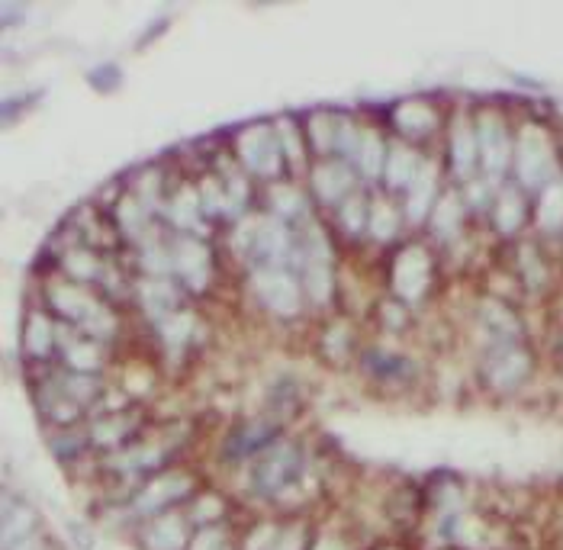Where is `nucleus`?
I'll list each match as a JSON object with an SVG mask.
<instances>
[{
	"label": "nucleus",
	"instance_id": "1",
	"mask_svg": "<svg viewBox=\"0 0 563 550\" xmlns=\"http://www.w3.org/2000/svg\"><path fill=\"white\" fill-rule=\"evenodd\" d=\"M235 245H239L251 261L264 267H280L290 255V235L284 229V222L277 219H248L239 226V235H235Z\"/></svg>",
	"mask_w": 563,
	"mask_h": 550
},
{
	"label": "nucleus",
	"instance_id": "2",
	"mask_svg": "<svg viewBox=\"0 0 563 550\" xmlns=\"http://www.w3.org/2000/svg\"><path fill=\"white\" fill-rule=\"evenodd\" d=\"M515 171L518 181L525 187H547L554 174V155H551V142L541 129L525 126L518 132V145H515Z\"/></svg>",
	"mask_w": 563,
	"mask_h": 550
},
{
	"label": "nucleus",
	"instance_id": "3",
	"mask_svg": "<svg viewBox=\"0 0 563 550\" xmlns=\"http://www.w3.org/2000/svg\"><path fill=\"white\" fill-rule=\"evenodd\" d=\"M49 300L52 306L62 312V316L74 319V322H81L87 332H94V335H110L116 329V322L107 309H103L91 293L81 290V287H74V284H55L49 290Z\"/></svg>",
	"mask_w": 563,
	"mask_h": 550
},
{
	"label": "nucleus",
	"instance_id": "4",
	"mask_svg": "<svg viewBox=\"0 0 563 550\" xmlns=\"http://www.w3.org/2000/svg\"><path fill=\"white\" fill-rule=\"evenodd\" d=\"M303 287L313 303H325L332 296V248L319 226H309L303 242Z\"/></svg>",
	"mask_w": 563,
	"mask_h": 550
},
{
	"label": "nucleus",
	"instance_id": "5",
	"mask_svg": "<svg viewBox=\"0 0 563 550\" xmlns=\"http://www.w3.org/2000/svg\"><path fill=\"white\" fill-rule=\"evenodd\" d=\"M255 290L261 296V303L268 306L271 312H277V316H296L300 312V287H296V280L284 271V267H258L255 271Z\"/></svg>",
	"mask_w": 563,
	"mask_h": 550
},
{
	"label": "nucleus",
	"instance_id": "6",
	"mask_svg": "<svg viewBox=\"0 0 563 550\" xmlns=\"http://www.w3.org/2000/svg\"><path fill=\"white\" fill-rule=\"evenodd\" d=\"M239 155L245 161L248 171L271 177L280 168V142H277V132H271L268 126H248L242 136H239Z\"/></svg>",
	"mask_w": 563,
	"mask_h": 550
},
{
	"label": "nucleus",
	"instance_id": "7",
	"mask_svg": "<svg viewBox=\"0 0 563 550\" xmlns=\"http://www.w3.org/2000/svg\"><path fill=\"white\" fill-rule=\"evenodd\" d=\"M428 277H432V261H428L425 248L409 245L399 251L396 267H393V287L403 300H419L428 287Z\"/></svg>",
	"mask_w": 563,
	"mask_h": 550
},
{
	"label": "nucleus",
	"instance_id": "8",
	"mask_svg": "<svg viewBox=\"0 0 563 550\" xmlns=\"http://www.w3.org/2000/svg\"><path fill=\"white\" fill-rule=\"evenodd\" d=\"M477 142H480V161H483V171L493 177L506 171L509 165V136H506V126L496 113H483L480 123H477Z\"/></svg>",
	"mask_w": 563,
	"mask_h": 550
},
{
	"label": "nucleus",
	"instance_id": "9",
	"mask_svg": "<svg viewBox=\"0 0 563 550\" xmlns=\"http://www.w3.org/2000/svg\"><path fill=\"white\" fill-rule=\"evenodd\" d=\"M171 267L184 284H190L194 290H203L206 280H210V251H206V245H200L197 239H177L171 248Z\"/></svg>",
	"mask_w": 563,
	"mask_h": 550
},
{
	"label": "nucleus",
	"instance_id": "10",
	"mask_svg": "<svg viewBox=\"0 0 563 550\" xmlns=\"http://www.w3.org/2000/svg\"><path fill=\"white\" fill-rule=\"evenodd\" d=\"M313 187L325 203H338L351 190V171L338 161H325L313 171Z\"/></svg>",
	"mask_w": 563,
	"mask_h": 550
},
{
	"label": "nucleus",
	"instance_id": "11",
	"mask_svg": "<svg viewBox=\"0 0 563 550\" xmlns=\"http://www.w3.org/2000/svg\"><path fill=\"white\" fill-rule=\"evenodd\" d=\"M451 155H454V171L461 177H470L473 165H477V132L470 129V123L464 120V116H457V123H454Z\"/></svg>",
	"mask_w": 563,
	"mask_h": 550
},
{
	"label": "nucleus",
	"instance_id": "12",
	"mask_svg": "<svg viewBox=\"0 0 563 550\" xmlns=\"http://www.w3.org/2000/svg\"><path fill=\"white\" fill-rule=\"evenodd\" d=\"M296 467H300V457H296L290 444H284V448L271 451L268 460L261 464V483L268 489H280L296 473Z\"/></svg>",
	"mask_w": 563,
	"mask_h": 550
},
{
	"label": "nucleus",
	"instance_id": "13",
	"mask_svg": "<svg viewBox=\"0 0 563 550\" xmlns=\"http://www.w3.org/2000/svg\"><path fill=\"white\" fill-rule=\"evenodd\" d=\"M432 193H435V165H422L419 177L409 184V197H406V216L412 222H422L428 206H432Z\"/></svg>",
	"mask_w": 563,
	"mask_h": 550
},
{
	"label": "nucleus",
	"instance_id": "14",
	"mask_svg": "<svg viewBox=\"0 0 563 550\" xmlns=\"http://www.w3.org/2000/svg\"><path fill=\"white\" fill-rule=\"evenodd\" d=\"M422 165L412 148L406 145H390V155H387V181L390 187H409L412 181L419 177Z\"/></svg>",
	"mask_w": 563,
	"mask_h": 550
},
{
	"label": "nucleus",
	"instance_id": "15",
	"mask_svg": "<svg viewBox=\"0 0 563 550\" xmlns=\"http://www.w3.org/2000/svg\"><path fill=\"white\" fill-rule=\"evenodd\" d=\"M525 370H528V358L522 351H502V354H496V358H493V364H490L486 374H490V380L496 386L506 390V386H515L518 380L525 377Z\"/></svg>",
	"mask_w": 563,
	"mask_h": 550
},
{
	"label": "nucleus",
	"instance_id": "16",
	"mask_svg": "<svg viewBox=\"0 0 563 550\" xmlns=\"http://www.w3.org/2000/svg\"><path fill=\"white\" fill-rule=\"evenodd\" d=\"M351 158L358 161V168L364 171V177H377L383 168H387V161H383V142L377 132L364 129L361 139H358V148L351 152Z\"/></svg>",
	"mask_w": 563,
	"mask_h": 550
},
{
	"label": "nucleus",
	"instance_id": "17",
	"mask_svg": "<svg viewBox=\"0 0 563 550\" xmlns=\"http://www.w3.org/2000/svg\"><path fill=\"white\" fill-rule=\"evenodd\" d=\"M538 222H541V229H547V232L563 229V181H551L541 190Z\"/></svg>",
	"mask_w": 563,
	"mask_h": 550
},
{
	"label": "nucleus",
	"instance_id": "18",
	"mask_svg": "<svg viewBox=\"0 0 563 550\" xmlns=\"http://www.w3.org/2000/svg\"><path fill=\"white\" fill-rule=\"evenodd\" d=\"M142 303L148 309V316H155L158 322H165L174 316V290L165 280H145L142 284Z\"/></svg>",
	"mask_w": 563,
	"mask_h": 550
},
{
	"label": "nucleus",
	"instance_id": "19",
	"mask_svg": "<svg viewBox=\"0 0 563 550\" xmlns=\"http://www.w3.org/2000/svg\"><path fill=\"white\" fill-rule=\"evenodd\" d=\"M342 129L345 120H338L332 113H313V120H309V136H313L316 148H322V152L342 145Z\"/></svg>",
	"mask_w": 563,
	"mask_h": 550
},
{
	"label": "nucleus",
	"instance_id": "20",
	"mask_svg": "<svg viewBox=\"0 0 563 550\" xmlns=\"http://www.w3.org/2000/svg\"><path fill=\"white\" fill-rule=\"evenodd\" d=\"M187 489V477H161V480H155L152 486L145 489V496L139 499V509H161V505L165 502H171V499H177Z\"/></svg>",
	"mask_w": 563,
	"mask_h": 550
},
{
	"label": "nucleus",
	"instance_id": "21",
	"mask_svg": "<svg viewBox=\"0 0 563 550\" xmlns=\"http://www.w3.org/2000/svg\"><path fill=\"white\" fill-rule=\"evenodd\" d=\"M23 345L29 354H36V358H46L49 348H52V325L49 319L42 316V312H33L26 322V332H23Z\"/></svg>",
	"mask_w": 563,
	"mask_h": 550
},
{
	"label": "nucleus",
	"instance_id": "22",
	"mask_svg": "<svg viewBox=\"0 0 563 550\" xmlns=\"http://www.w3.org/2000/svg\"><path fill=\"white\" fill-rule=\"evenodd\" d=\"M181 544H184V525L174 515L158 518L152 531H148V547L155 550H181Z\"/></svg>",
	"mask_w": 563,
	"mask_h": 550
},
{
	"label": "nucleus",
	"instance_id": "23",
	"mask_svg": "<svg viewBox=\"0 0 563 550\" xmlns=\"http://www.w3.org/2000/svg\"><path fill=\"white\" fill-rule=\"evenodd\" d=\"M432 222H435V232L441 239H451V235L461 229V200H457V193H444L435 206Z\"/></svg>",
	"mask_w": 563,
	"mask_h": 550
},
{
	"label": "nucleus",
	"instance_id": "24",
	"mask_svg": "<svg viewBox=\"0 0 563 550\" xmlns=\"http://www.w3.org/2000/svg\"><path fill=\"white\" fill-rule=\"evenodd\" d=\"M396 123L406 132H428L435 126V113H432V107H425V103L412 100V103H403V107L396 110Z\"/></svg>",
	"mask_w": 563,
	"mask_h": 550
},
{
	"label": "nucleus",
	"instance_id": "25",
	"mask_svg": "<svg viewBox=\"0 0 563 550\" xmlns=\"http://www.w3.org/2000/svg\"><path fill=\"white\" fill-rule=\"evenodd\" d=\"M171 219H174V226H181V229H197L200 226V200H197V193L194 190H181L177 197L171 200Z\"/></svg>",
	"mask_w": 563,
	"mask_h": 550
},
{
	"label": "nucleus",
	"instance_id": "26",
	"mask_svg": "<svg viewBox=\"0 0 563 550\" xmlns=\"http://www.w3.org/2000/svg\"><path fill=\"white\" fill-rule=\"evenodd\" d=\"M367 226L370 232H374V239L377 242H390L393 235H396V226H399V219H396V210L390 203H374V210H370V219H367Z\"/></svg>",
	"mask_w": 563,
	"mask_h": 550
},
{
	"label": "nucleus",
	"instance_id": "27",
	"mask_svg": "<svg viewBox=\"0 0 563 550\" xmlns=\"http://www.w3.org/2000/svg\"><path fill=\"white\" fill-rule=\"evenodd\" d=\"M65 358L78 374H87V370H94L100 364V351L91 345V341L71 338V341H65Z\"/></svg>",
	"mask_w": 563,
	"mask_h": 550
},
{
	"label": "nucleus",
	"instance_id": "28",
	"mask_svg": "<svg viewBox=\"0 0 563 550\" xmlns=\"http://www.w3.org/2000/svg\"><path fill=\"white\" fill-rule=\"evenodd\" d=\"M518 222H522V200H518V193L502 190L496 203V226L502 232H515Z\"/></svg>",
	"mask_w": 563,
	"mask_h": 550
},
{
	"label": "nucleus",
	"instance_id": "29",
	"mask_svg": "<svg viewBox=\"0 0 563 550\" xmlns=\"http://www.w3.org/2000/svg\"><path fill=\"white\" fill-rule=\"evenodd\" d=\"M29 525H33V515H29L26 509H7V515H4V544H7V550H13V544H23V534H26Z\"/></svg>",
	"mask_w": 563,
	"mask_h": 550
},
{
	"label": "nucleus",
	"instance_id": "30",
	"mask_svg": "<svg viewBox=\"0 0 563 550\" xmlns=\"http://www.w3.org/2000/svg\"><path fill=\"white\" fill-rule=\"evenodd\" d=\"M62 264H65V271L74 277V280H91V277H97V261H94V255H87V251H68V255L62 258Z\"/></svg>",
	"mask_w": 563,
	"mask_h": 550
},
{
	"label": "nucleus",
	"instance_id": "31",
	"mask_svg": "<svg viewBox=\"0 0 563 550\" xmlns=\"http://www.w3.org/2000/svg\"><path fill=\"white\" fill-rule=\"evenodd\" d=\"M190 329H194V319H190L187 312H174V316H168L165 322H161V332H165V338L171 341V345H181V341L190 335Z\"/></svg>",
	"mask_w": 563,
	"mask_h": 550
},
{
	"label": "nucleus",
	"instance_id": "32",
	"mask_svg": "<svg viewBox=\"0 0 563 550\" xmlns=\"http://www.w3.org/2000/svg\"><path fill=\"white\" fill-rule=\"evenodd\" d=\"M120 222L126 226L129 235H139L142 226H145V206L136 203V200H123L120 203Z\"/></svg>",
	"mask_w": 563,
	"mask_h": 550
},
{
	"label": "nucleus",
	"instance_id": "33",
	"mask_svg": "<svg viewBox=\"0 0 563 550\" xmlns=\"http://www.w3.org/2000/svg\"><path fill=\"white\" fill-rule=\"evenodd\" d=\"M271 200H274V206H277L280 216L300 213V206H303V197H300V193H296L293 187H274V190H271Z\"/></svg>",
	"mask_w": 563,
	"mask_h": 550
},
{
	"label": "nucleus",
	"instance_id": "34",
	"mask_svg": "<svg viewBox=\"0 0 563 550\" xmlns=\"http://www.w3.org/2000/svg\"><path fill=\"white\" fill-rule=\"evenodd\" d=\"M483 319H486V325H493V329H499L502 335H515V329H518L515 319L496 303H483Z\"/></svg>",
	"mask_w": 563,
	"mask_h": 550
},
{
	"label": "nucleus",
	"instance_id": "35",
	"mask_svg": "<svg viewBox=\"0 0 563 550\" xmlns=\"http://www.w3.org/2000/svg\"><path fill=\"white\" fill-rule=\"evenodd\" d=\"M277 142H280V152H284L296 165V161H300V139H296V129H293L290 120L277 123Z\"/></svg>",
	"mask_w": 563,
	"mask_h": 550
},
{
	"label": "nucleus",
	"instance_id": "36",
	"mask_svg": "<svg viewBox=\"0 0 563 550\" xmlns=\"http://www.w3.org/2000/svg\"><path fill=\"white\" fill-rule=\"evenodd\" d=\"M342 222L348 232H361L364 226V197H348L342 206Z\"/></svg>",
	"mask_w": 563,
	"mask_h": 550
},
{
	"label": "nucleus",
	"instance_id": "37",
	"mask_svg": "<svg viewBox=\"0 0 563 550\" xmlns=\"http://www.w3.org/2000/svg\"><path fill=\"white\" fill-rule=\"evenodd\" d=\"M94 435H97V441H103V444H110V441H116V438H123V435H126V419L100 422V425L94 428Z\"/></svg>",
	"mask_w": 563,
	"mask_h": 550
},
{
	"label": "nucleus",
	"instance_id": "38",
	"mask_svg": "<svg viewBox=\"0 0 563 550\" xmlns=\"http://www.w3.org/2000/svg\"><path fill=\"white\" fill-rule=\"evenodd\" d=\"M145 267L148 271H168L171 261L165 258V251H161L158 245H148L145 248Z\"/></svg>",
	"mask_w": 563,
	"mask_h": 550
},
{
	"label": "nucleus",
	"instance_id": "39",
	"mask_svg": "<svg viewBox=\"0 0 563 550\" xmlns=\"http://www.w3.org/2000/svg\"><path fill=\"white\" fill-rule=\"evenodd\" d=\"M139 190H142V206L148 210V206L158 200V174H145L142 184H139Z\"/></svg>",
	"mask_w": 563,
	"mask_h": 550
},
{
	"label": "nucleus",
	"instance_id": "40",
	"mask_svg": "<svg viewBox=\"0 0 563 550\" xmlns=\"http://www.w3.org/2000/svg\"><path fill=\"white\" fill-rule=\"evenodd\" d=\"M68 396H71V403H74V396H78V399H91L94 396V383L84 380V377H71L68 380Z\"/></svg>",
	"mask_w": 563,
	"mask_h": 550
},
{
	"label": "nucleus",
	"instance_id": "41",
	"mask_svg": "<svg viewBox=\"0 0 563 550\" xmlns=\"http://www.w3.org/2000/svg\"><path fill=\"white\" fill-rule=\"evenodd\" d=\"M194 550H229V547H226V541H222L219 531H206V534H200V538H197Z\"/></svg>",
	"mask_w": 563,
	"mask_h": 550
},
{
	"label": "nucleus",
	"instance_id": "42",
	"mask_svg": "<svg viewBox=\"0 0 563 550\" xmlns=\"http://www.w3.org/2000/svg\"><path fill=\"white\" fill-rule=\"evenodd\" d=\"M274 550H300V544H296V538H287V541H280Z\"/></svg>",
	"mask_w": 563,
	"mask_h": 550
},
{
	"label": "nucleus",
	"instance_id": "43",
	"mask_svg": "<svg viewBox=\"0 0 563 550\" xmlns=\"http://www.w3.org/2000/svg\"><path fill=\"white\" fill-rule=\"evenodd\" d=\"M316 550H338V547L332 541H322V544H316Z\"/></svg>",
	"mask_w": 563,
	"mask_h": 550
}]
</instances>
